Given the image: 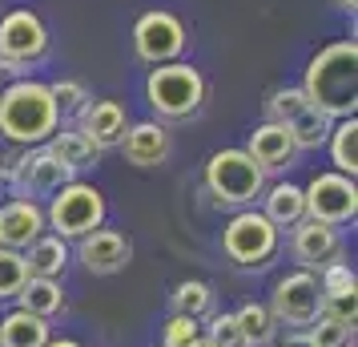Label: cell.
Segmentation results:
<instances>
[{
	"label": "cell",
	"instance_id": "cell-3",
	"mask_svg": "<svg viewBox=\"0 0 358 347\" xmlns=\"http://www.w3.org/2000/svg\"><path fill=\"white\" fill-rule=\"evenodd\" d=\"M210 97V85L201 77V69H194L189 61H169V65L149 69L145 77V101L153 109V121H189L201 114V105Z\"/></svg>",
	"mask_w": 358,
	"mask_h": 347
},
{
	"label": "cell",
	"instance_id": "cell-1",
	"mask_svg": "<svg viewBox=\"0 0 358 347\" xmlns=\"http://www.w3.org/2000/svg\"><path fill=\"white\" fill-rule=\"evenodd\" d=\"M314 109H322L330 121L355 117L358 109V41H334L322 53H314L306 77L298 85Z\"/></svg>",
	"mask_w": 358,
	"mask_h": 347
},
{
	"label": "cell",
	"instance_id": "cell-4",
	"mask_svg": "<svg viewBox=\"0 0 358 347\" xmlns=\"http://www.w3.org/2000/svg\"><path fill=\"white\" fill-rule=\"evenodd\" d=\"M278 250H282V231L258 206L234 210V218L222 226V254L238 271H266L278 259Z\"/></svg>",
	"mask_w": 358,
	"mask_h": 347
},
{
	"label": "cell",
	"instance_id": "cell-34",
	"mask_svg": "<svg viewBox=\"0 0 358 347\" xmlns=\"http://www.w3.org/2000/svg\"><path fill=\"white\" fill-rule=\"evenodd\" d=\"M45 347H85V343H77V339H69V335H61V339H57V335H52L49 343Z\"/></svg>",
	"mask_w": 358,
	"mask_h": 347
},
{
	"label": "cell",
	"instance_id": "cell-13",
	"mask_svg": "<svg viewBox=\"0 0 358 347\" xmlns=\"http://www.w3.org/2000/svg\"><path fill=\"white\" fill-rule=\"evenodd\" d=\"M342 250H346V243H342L338 226H326L314 218H302L298 226H290V259L298 263V271L318 275L330 263H338Z\"/></svg>",
	"mask_w": 358,
	"mask_h": 347
},
{
	"label": "cell",
	"instance_id": "cell-17",
	"mask_svg": "<svg viewBox=\"0 0 358 347\" xmlns=\"http://www.w3.org/2000/svg\"><path fill=\"white\" fill-rule=\"evenodd\" d=\"M73 125L93 142V146L105 154V149H113L121 137H125V130H129V114H125V105L113 97H89L85 101V109L77 117H73Z\"/></svg>",
	"mask_w": 358,
	"mask_h": 347
},
{
	"label": "cell",
	"instance_id": "cell-30",
	"mask_svg": "<svg viewBox=\"0 0 358 347\" xmlns=\"http://www.w3.org/2000/svg\"><path fill=\"white\" fill-rule=\"evenodd\" d=\"M52 93V105H57V114H61V125L65 121H73V117L85 109V101H89V89H85L81 81H69V77H61V81L49 85Z\"/></svg>",
	"mask_w": 358,
	"mask_h": 347
},
{
	"label": "cell",
	"instance_id": "cell-16",
	"mask_svg": "<svg viewBox=\"0 0 358 347\" xmlns=\"http://www.w3.org/2000/svg\"><path fill=\"white\" fill-rule=\"evenodd\" d=\"M245 154H250V162L270 178V174L290 170V165L298 162V154H302V149H298V142L290 137L286 125H278V121H262V125H254V133H250Z\"/></svg>",
	"mask_w": 358,
	"mask_h": 347
},
{
	"label": "cell",
	"instance_id": "cell-20",
	"mask_svg": "<svg viewBox=\"0 0 358 347\" xmlns=\"http://www.w3.org/2000/svg\"><path fill=\"white\" fill-rule=\"evenodd\" d=\"M20 311L36 315V319H57V315L69 311V291L61 279H29L24 287H20V295L13 299Z\"/></svg>",
	"mask_w": 358,
	"mask_h": 347
},
{
	"label": "cell",
	"instance_id": "cell-11",
	"mask_svg": "<svg viewBox=\"0 0 358 347\" xmlns=\"http://www.w3.org/2000/svg\"><path fill=\"white\" fill-rule=\"evenodd\" d=\"M302 198H306V218L326 222V226H350L358 218V186L355 178H346L338 170H322L302 186Z\"/></svg>",
	"mask_w": 358,
	"mask_h": 347
},
{
	"label": "cell",
	"instance_id": "cell-32",
	"mask_svg": "<svg viewBox=\"0 0 358 347\" xmlns=\"http://www.w3.org/2000/svg\"><path fill=\"white\" fill-rule=\"evenodd\" d=\"M201 335V323L189 315H169L162 327V347H189Z\"/></svg>",
	"mask_w": 358,
	"mask_h": 347
},
{
	"label": "cell",
	"instance_id": "cell-23",
	"mask_svg": "<svg viewBox=\"0 0 358 347\" xmlns=\"http://www.w3.org/2000/svg\"><path fill=\"white\" fill-rule=\"evenodd\" d=\"M49 339H52L49 319H36L20 307H13L0 319V347H45Z\"/></svg>",
	"mask_w": 358,
	"mask_h": 347
},
{
	"label": "cell",
	"instance_id": "cell-7",
	"mask_svg": "<svg viewBox=\"0 0 358 347\" xmlns=\"http://www.w3.org/2000/svg\"><path fill=\"white\" fill-rule=\"evenodd\" d=\"M77 178L69 165L57 162V154L49 146H33L20 149L17 158L8 162V198H29V202H49L61 186H69Z\"/></svg>",
	"mask_w": 358,
	"mask_h": 347
},
{
	"label": "cell",
	"instance_id": "cell-2",
	"mask_svg": "<svg viewBox=\"0 0 358 347\" xmlns=\"http://www.w3.org/2000/svg\"><path fill=\"white\" fill-rule=\"evenodd\" d=\"M61 130V114L52 105V93L45 81L17 77L0 85V137L17 149L45 146Z\"/></svg>",
	"mask_w": 358,
	"mask_h": 347
},
{
	"label": "cell",
	"instance_id": "cell-15",
	"mask_svg": "<svg viewBox=\"0 0 358 347\" xmlns=\"http://www.w3.org/2000/svg\"><path fill=\"white\" fill-rule=\"evenodd\" d=\"M121 158L133 165V170H157V165L169 162V149H173V137H169V125L162 121H129L125 137L117 142Z\"/></svg>",
	"mask_w": 358,
	"mask_h": 347
},
{
	"label": "cell",
	"instance_id": "cell-28",
	"mask_svg": "<svg viewBox=\"0 0 358 347\" xmlns=\"http://www.w3.org/2000/svg\"><path fill=\"white\" fill-rule=\"evenodd\" d=\"M314 279H318V291H322V299L358 295V275H355V266L346 263V259H338V263H330L326 271H318Z\"/></svg>",
	"mask_w": 358,
	"mask_h": 347
},
{
	"label": "cell",
	"instance_id": "cell-19",
	"mask_svg": "<svg viewBox=\"0 0 358 347\" xmlns=\"http://www.w3.org/2000/svg\"><path fill=\"white\" fill-rule=\"evenodd\" d=\"M24 254V271H29V279H65L69 263H73V250H69L65 238H57V234H41L29 250H20Z\"/></svg>",
	"mask_w": 358,
	"mask_h": 347
},
{
	"label": "cell",
	"instance_id": "cell-31",
	"mask_svg": "<svg viewBox=\"0 0 358 347\" xmlns=\"http://www.w3.org/2000/svg\"><path fill=\"white\" fill-rule=\"evenodd\" d=\"M201 335L210 339L213 347H245L242 331H238V319L234 311H213L206 323H201Z\"/></svg>",
	"mask_w": 358,
	"mask_h": 347
},
{
	"label": "cell",
	"instance_id": "cell-27",
	"mask_svg": "<svg viewBox=\"0 0 358 347\" xmlns=\"http://www.w3.org/2000/svg\"><path fill=\"white\" fill-rule=\"evenodd\" d=\"M314 347H355V323H342L334 315H318L306 327Z\"/></svg>",
	"mask_w": 358,
	"mask_h": 347
},
{
	"label": "cell",
	"instance_id": "cell-26",
	"mask_svg": "<svg viewBox=\"0 0 358 347\" xmlns=\"http://www.w3.org/2000/svg\"><path fill=\"white\" fill-rule=\"evenodd\" d=\"M234 319H238V331H242L245 347H270L274 343L278 323H274V315H270L266 303H242V307L234 311Z\"/></svg>",
	"mask_w": 358,
	"mask_h": 347
},
{
	"label": "cell",
	"instance_id": "cell-25",
	"mask_svg": "<svg viewBox=\"0 0 358 347\" xmlns=\"http://www.w3.org/2000/svg\"><path fill=\"white\" fill-rule=\"evenodd\" d=\"M326 146H330V162H334V170L346 174V178H355L358 174V117H338V121L330 125Z\"/></svg>",
	"mask_w": 358,
	"mask_h": 347
},
{
	"label": "cell",
	"instance_id": "cell-5",
	"mask_svg": "<svg viewBox=\"0 0 358 347\" xmlns=\"http://www.w3.org/2000/svg\"><path fill=\"white\" fill-rule=\"evenodd\" d=\"M105 218H109L105 194L93 182H81V178H73L69 186H61L45 202V226H49V234L65 238V243H77L89 231L105 226Z\"/></svg>",
	"mask_w": 358,
	"mask_h": 347
},
{
	"label": "cell",
	"instance_id": "cell-36",
	"mask_svg": "<svg viewBox=\"0 0 358 347\" xmlns=\"http://www.w3.org/2000/svg\"><path fill=\"white\" fill-rule=\"evenodd\" d=\"M189 347H213V343H210V339H206V335H197V339H194V343H189Z\"/></svg>",
	"mask_w": 358,
	"mask_h": 347
},
{
	"label": "cell",
	"instance_id": "cell-24",
	"mask_svg": "<svg viewBox=\"0 0 358 347\" xmlns=\"http://www.w3.org/2000/svg\"><path fill=\"white\" fill-rule=\"evenodd\" d=\"M213 303H217V295H213V287L206 279H181L173 287V295H169L173 315H189L197 323H206L213 315Z\"/></svg>",
	"mask_w": 358,
	"mask_h": 347
},
{
	"label": "cell",
	"instance_id": "cell-33",
	"mask_svg": "<svg viewBox=\"0 0 358 347\" xmlns=\"http://www.w3.org/2000/svg\"><path fill=\"white\" fill-rule=\"evenodd\" d=\"M270 347H314V343H310L306 331H286V335H274Z\"/></svg>",
	"mask_w": 358,
	"mask_h": 347
},
{
	"label": "cell",
	"instance_id": "cell-21",
	"mask_svg": "<svg viewBox=\"0 0 358 347\" xmlns=\"http://www.w3.org/2000/svg\"><path fill=\"white\" fill-rule=\"evenodd\" d=\"M262 215L274 222L278 231H290L306 218V198H302V186L294 182H274L262 190Z\"/></svg>",
	"mask_w": 358,
	"mask_h": 347
},
{
	"label": "cell",
	"instance_id": "cell-35",
	"mask_svg": "<svg viewBox=\"0 0 358 347\" xmlns=\"http://www.w3.org/2000/svg\"><path fill=\"white\" fill-rule=\"evenodd\" d=\"M334 4H338L342 13H350V17H355V13H358V0H334Z\"/></svg>",
	"mask_w": 358,
	"mask_h": 347
},
{
	"label": "cell",
	"instance_id": "cell-22",
	"mask_svg": "<svg viewBox=\"0 0 358 347\" xmlns=\"http://www.w3.org/2000/svg\"><path fill=\"white\" fill-rule=\"evenodd\" d=\"M45 146H49L52 154H57V162L69 165L77 178H81L85 170H93V165L101 162V149L93 146V142H89V137H85V133L73 125V121H69V125H61V130L52 133Z\"/></svg>",
	"mask_w": 358,
	"mask_h": 347
},
{
	"label": "cell",
	"instance_id": "cell-18",
	"mask_svg": "<svg viewBox=\"0 0 358 347\" xmlns=\"http://www.w3.org/2000/svg\"><path fill=\"white\" fill-rule=\"evenodd\" d=\"M49 231L45 226V206L29 198H8L0 202V247L8 250H29Z\"/></svg>",
	"mask_w": 358,
	"mask_h": 347
},
{
	"label": "cell",
	"instance_id": "cell-29",
	"mask_svg": "<svg viewBox=\"0 0 358 347\" xmlns=\"http://www.w3.org/2000/svg\"><path fill=\"white\" fill-rule=\"evenodd\" d=\"M29 283V271H24V254L20 250L0 247V303H13L20 295V287Z\"/></svg>",
	"mask_w": 358,
	"mask_h": 347
},
{
	"label": "cell",
	"instance_id": "cell-8",
	"mask_svg": "<svg viewBox=\"0 0 358 347\" xmlns=\"http://www.w3.org/2000/svg\"><path fill=\"white\" fill-rule=\"evenodd\" d=\"M266 307L274 315L278 327L286 331H306L318 315H322V291H318V279L310 275V271H286V275H278L274 287H270V299H266Z\"/></svg>",
	"mask_w": 358,
	"mask_h": 347
},
{
	"label": "cell",
	"instance_id": "cell-6",
	"mask_svg": "<svg viewBox=\"0 0 358 347\" xmlns=\"http://www.w3.org/2000/svg\"><path fill=\"white\" fill-rule=\"evenodd\" d=\"M262 190H266V174L250 162L245 149H217L206 162V194L213 198V206L226 210H245L258 206Z\"/></svg>",
	"mask_w": 358,
	"mask_h": 347
},
{
	"label": "cell",
	"instance_id": "cell-10",
	"mask_svg": "<svg viewBox=\"0 0 358 347\" xmlns=\"http://www.w3.org/2000/svg\"><path fill=\"white\" fill-rule=\"evenodd\" d=\"M49 57V29L33 8H13L0 17V65L29 77V69Z\"/></svg>",
	"mask_w": 358,
	"mask_h": 347
},
{
	"label": "cell",
	"instance_id": "cell-9",
	"mask_svg": "<svg viewBox=\"0 0 358 347\" xmlns=\"http://www.w3.org/2000/svg\"><path fill=\"white\" fill-rule=\"evenodd\" d=\"M266 121L286 125V130H290V137L298 142V149L326 146L330 125H334L322 109H314V105H310L306 93H302L298 85H282V89H274V93L266 97Z\"/></svg>",
	"mask_w": 358,
	"mask_h": 347
},
{
	"label": "cell",
	"instance_id": "cell-14",
	"mask_svg": "<svg viewBox=\"0 0 358 347\" xmlns=\"http://www.w3.org/2000/svg\"><path fill=\"white\" fill-rule=\"evenodd\" d=\"M77 259H81V266L89 275L109 279V275H121L133 263V243L129 234L113 231V226H97L85 238H77Z\"/></svg>",
	"mask_w": 358,
	"mask_h": 347
},
{
	"label": "cell",
	"instance_id": "cell-12",
	"mask_svg": "<svg viewBox=\"0 0 358 347\" xmlns=\"http://www.w3.org/2000/svg\"><path fill=\"white\" fill-rule=\"evenodd\" d=\"M189 49V29L181 25V17L165 13V8H153V13H141L137 25H133V53L137 61L145 65H169V61H181V53Z\"/></svg>",
	"mask_w": 358,
	"mask_h": 347
}]
</instances>
